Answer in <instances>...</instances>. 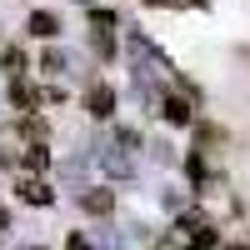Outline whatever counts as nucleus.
I'll use <instances>...</instances> for the list:
<instances>
[{
  "label": "nucleus",
  "mask_w": 250,
  "mask_h": 250,
  "mask_svg": "<svg viewBox=\"0 0 250 250\" xmlns=\"http://www.w3.org/2000/svg\"><path fill=\"white\" fill-rule=\"evenodd\" d=\"M160 115L170 120V125H190V105H185V100H175V95H170V100L160 105Z\"/></svg>",
  "instance_id": "nucleus-6"
},
{
  "label": "nucleus",
  "mask_w": 250,
  "mask_h": 250,
  "mask_svg": "<svg viewBox=\"0 0 250 250\" xmlns=\"http://www.w3.org/2000/svg\"><path fill=\"white\" fill-rule=\"evenodd\" d=\"M30 250H40V245H30Z\"/></svg>",
  "instance_id": "nucleus-12"
},
{
  "label": "nucleus",
  "mask_w": 250,
  "mask_h": 250,
  "mask_svg": "<svg viewBox=\"0 0 250 250\" xmlns=\"http://www.w3.org/2000/svg\"><path fill=\"white\" fill-rule=\"evenodd\" d=\"M30 35H40V40H50V35H60V20H55L50 10H35V15H30Z\"/></svg>",
  "instance_id": "nucleus-4"
},
{
  "label": "nucleus",
  "mask_w": 250,
  "mask_h": 250,
  "mask_svg": "<svg viewBox=\"0 0 250 250\" xmlns=\"http://www.w3.org/2000/svg\"><path fill=\"white\" fill-rule=\"evenodd\" d=\"M45 165H50V150H45V145H30V150H25V170L35 175V170H45Z\"/></svg>",
  "instance_id": "nucleus-8"
},
{
  "label": "nucleus",
  "mask_w": 250,
  "mask_h": 250,
  "mask_svg": "<svg viewBox=\"0 0 250 250\" xmlns=\"http://www.w3.org/2000/svg\"><path fill=\"white\" fill-rule=\"evenodd\" d=\"M85 105H90L95 120H110V110H115V90H110V85H90V100H85Z\"/></svg>",
  "instance_id": "nucleus-2"
},
{
  "label": "nucleus",
  "mask_w": 250,
  "mask_h": 250,
  "mask_svg": "<svg viewBox=\"0 0 250 250\" xmlns=\"http://www.w3.org/2000/svg\"><path fill=\"white\" fill-rule=\"evenodd\" d=\"M65 250H95V245H90L85 235H70V240H65Z\"/></svg>",
  "instance_id": "nucleus-10"
},
{
  "label": "nucleus",
  "mask_w": 250,
  "mask_h": 250,
  "mask_svg": "<svg viewBox=\"0 0 250 250\" xmlns=\"http://www.w3.org/2000/svg\"><path fill=\"white\" fill-rule=\"evenodd\" d=\"M215 245H220V235H215V230H210V225H205V220H200V225H195V230H190V250H215Z\"/></svg>",
  "instance_id": "nucleus-7"
},
{
  "label": "nucleus",
  "mask_w": 250,
  "mask_h": 250,
  "mask_svg": "<svg viewBox=\"0 0 250 250\" xmlns=\"http://www.w3.org/2000/svg\"><path fill=\"white\" fill-rule=\"evenodd\" d=\"M0 65H5L10 75H20V65H25V55H20V50H5V55H0Z\"/></svg>",
  "instance_id": "nucleus-9"
},
{
  "label": "nucleus",
  "mask_w": 250,
  "mask_h": 250,
  "mask_svg": "<svg viewBox=\"0 0 250 250\" xmlns=\"http://www.w3.org/2000/svg\"><path fill=\"white\" fill-rule=\"evenodd\" d=\"M0 230H10V215H5V210H0Z\"/></svg>",
  "instance_id": "nucleus-11"
},
{
  "label": "nucleus",
  "mask_w": 250,
  "mask_h": 250,
  "mask_svg": "<svg viewBox=\"0 0 250 250\" xmlns=\"http://www.w3.org/2000/svg\"><path fill=\"white\" fill-rule=\"evenodd\" d=\"M10 100H15L20 110H35V105H40V90L25 85V80H15V85H10Z\"/></svg>",
  "instance_id": "nucleus-5"
},
{
  "label": "nucleus",
  "mask_w": 250,
  "mask_h": 250,
  "mask_svg": "<svg viewBox=\"0 0 250 250\" xmlns=\"http://www.w3.org/2000/svg\"><path fill=\"white\" fill-rule=\"evenodd\" d=\"M80 210L85 215H110L115 210V190H80Z\"/></svg>",
  "instance_id": "nucleus-1"
},
{
  "label": "nucleus",
  "mask_w": 250,
  "mask_h": 250,
  "mask_svg": "<svg viewBox=\"0 0 250 250\" xmlns=\"http://www.w3.org/2000/svg\"><path fill=\"white\" fill-rule=\"evenodd\" d=\"M20 200H25V205H50L55 195H50V185H45V180L25 175V180H20Z\"/></svg>",
  "instance_id": "nucleus-3"
}]
</instances>
